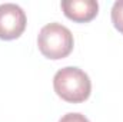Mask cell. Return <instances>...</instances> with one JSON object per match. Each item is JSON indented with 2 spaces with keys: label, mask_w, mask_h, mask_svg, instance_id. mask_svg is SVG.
Here are the masks:
<instances>
[{
  "label": "cell",
  "mask_w": 123,
  "mask_h": 122,
  "mask_svg": "<svg viewBox=\"0 0 123 122\" xmlns=\"http://www.w3.org/2000/svg\"><path fill=\"white\" fill-rule=\"evenodd\" d=\"M60 6L67 19L79 23L90 22L99 12V3L96 0H63Z\"/></svg>",
  "instance_id": "obj_4"
},
{
  "label": "cell",
  "mask_w": 123,
  "mask_h": 122,
  "mask_svg": "<svg viewBox=\"0 0 123 122\" xmlns=\"http://www.w3.org/2000/svg\"><path fill=\"white\" fill-rule=\"evenodd\" d=\"M59 122H90L85 115L82 114H77V112H70V114H66L60 118Z\"/></svg>",
  "instance_id": "obj_6"
},
{
  "label": "cell",
  "mask_w": 123,
  "mask_h": 122,
  "mask_svg": "<svg viewBox=\"0 0 123 122\" xmlns=\"http://www.w3.org/2000/svg\"><path fill=\"white\" fill-rule=\"evenodd\" d=\"M112 22H113V26L123 34V0H117L113 3Z\"/></svg>",
  "instance_id": "obj_5"
},
{
  "label": "cell",
  "mask_w": 123,
  "mask_h": 122,
  "mask_svg": "<svg viewBox=\"0 0 123 122\" xmlns=\"http://www.w3.org/2000/svg\"><path fill=\"white\" fill-rule=\"evenodd\" d=\"M73 34L60 23H49L42 27L37 36V46L43 56L49 59H63L73 50Z\"/></svg>",
  "instance_id": "obj_2"
},
{
  "label": "cell",
  "mask_w": 123,
  "mask_h": 122,
  "mask_svg": "<svg viewBox=\"0 0 123 122\" xmlns=\"http://www.w3.org/2000/svg\"><path fill=\"white\" fill-rule=\"evenodd\" d=\"M26 13L14 3L0 4V39H17L26 29Z\"/></svg>",
  "instance_id": "obj_3"
},
{
  "label": "cell",
  "mask_w": 123,
  "mask_h": 122,
  "mask_svg": "<svg viewBox=\"0 0 123 122\" xmlns=\"http://www.w3.org/2000/svg\"><path fill=\"white\" fill-rule=\"evenodd\" d=\"M53 88L57 96L72 103L85 102L92 92V82L86 72L74 66H66L56 72Z\"/></svg>",
  "instance_id": "obj_1"
}]
</instances>
